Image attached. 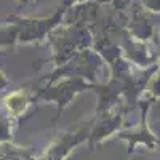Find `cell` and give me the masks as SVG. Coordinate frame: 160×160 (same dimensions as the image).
<instances>
[{
    "label": "cell",
    "mask_w": 160,
    "mask_h": 160,
    "mask_svg": "<svg viewBox=\"0 0 160 160\" xmlns=\"http://www.w3.org/2000/svg\"><path fill=\"white\" fill-rule=\"evenodd\" d=\"M5 104H7V108L11 111V114L19 115L26 109V106H28V98H26V95L22 91H16V93H11V95L7 96Z\"/></svg>",
    "instance_id": "obj_1"
}]
</instances>
